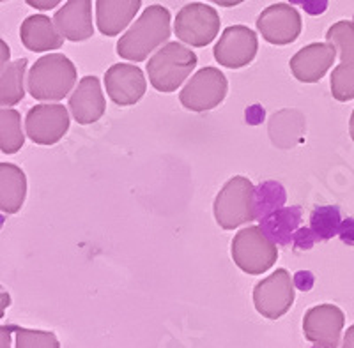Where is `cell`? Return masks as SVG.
I'll return each instance as SVG.
<instances>
[{
	"instance_id": "6da1fadb",
	"label": "cell",
	"mask_w": 354,
	"mask_h": 348,
	"mask_svg": "<svg viewBox=\"0 0 354 348\" xmlns=\"http://www.w3.org/2000/svg\"><path fill=\"white\" fill-rule=\"evenodd\" d=\"M170 37V11L163 6H149L128 32L117 43L121 59L142 62Z\"/></svg>"
},
{
	"instance_id": "7a4b0ae2",
	"label": "cell",
	"mask_w": 354,
	"mask_h": 348,
	"mask_svg": "<svg viewBox=\"0 0 354 348\" xmlns=\"http://www.w3.org/2000/svg\"><path fill=\"white\" fill-rule=\"evenodd\" d=\"M77 84V68L62 53H50L36 60L27 72V88L36 101H61Z\"/></svg>"
},
{
	"instance_id": "3957f363",
	"label": "cell",
	"mask_w": 354,
	"mask_h": 348,
	"mask_svg": "<svg viewBox=\"0 0 354 348\" xmlns=\"http://www.w3.org/2000/svg\"><path fill=\"white\" fill-rule=\"evenodd\" d=\"M197 55L188 46L167 43L147 62L149 81L158 93H174L197 68Z\"/></svg>"
},
{
	"instance_id": "277c9868",
	"label": "cell",
	"mask_w": 354,
	"mask_h": 348,
	"mask_svg": "<svg viewBox=\"0 0 354 348\" xmlns=\"http://www.w3.org/2000/svg\"><path fill=\"white\" fill-rule=\"evenodd\" d=\"M214 218L223 230L239 229L255 220V188L246 177H232L214 200Z\"/></svg>"
},
{
	"instance_id": "5b68a950",
	"label": "cell",
	"mask_w": 354,
	"mask_h": 348,
	"mask_svg": "<svg viewBox=\"0 0 354 348\" xmlns=\"http://www.w3.org/2000/svg\"><path fill=\"white\" fill-rule=\"evenodd\" d=\"M230 253L234 264L252 276L270 271L278 258L277 244L262 232L261 226H246L239 230L232 239Z\"/></svg>"
},
{
	"instance_id": "8992f818",
	"label": "cell",
	"mask_w": 354,
	"mask_h": 348,
	"mask_svg": "<svg viewBox=\"0 0 354 348\" xmlns=\"http://www.w3.org/2000/svg\"><path fill=\"white\" fill-rule=\"evenodd\" d=\"M220 14L211 6L192 2L177 12L174 32L177 39L195 48L207 46L220 32Z\"/></svg>"
},
{
	"instance_id": "52a82bcc",
	"label": "cell",
	"mask_w": 354,
	"mask_h": 348,
	"mask_svg": "<svg viewBox=\"0 0 354 348\" xmlns=\"http://www.w3.org/2000/svg\"><path fill=\"white\" fill-rule=\"evenodd\" d=\"M229 81L225 75L220 69L207 66L192 77L179 94V101L186 110L192 112H209L225 99Z\"/></svg>"
},
{
	"instance_id": "ba28073f",
	"label": "cell",
	"mask_w": 354,
	"mask_h": 348,
	"mask_svg": "<svg viewBox=\"0 0 354 348\" xmlns=\"http://www.w3.org/2000/svg\"><path fill=\"white\" fill-rule=\"evenodd\" d=\"M255 309L270 320H278L294 304V280L286 269L277 271L254 289Z\"/></svg>"
},
{
	"instance_id": "9c48e42d",
	"label": "cell",
	"mask_w": 354,
	"mask_h": 348,
	"mask_svg": "<svg viewBox=\"0 0 354 348\" xmlns=\"http://www.w3.org/2000/svg\"><path fill=\"white\" fill-rule=\"evenodd\" d=\"M69 129V113L64 104H36L25 117V131L37 145H55Z\"/></svg>"
},
{
	"instance_id": "30bf717a",
	"label": "cell",
	"mask_w": 354,
	"mask_h": 348,
	"mask_svg": "<svg viewBox=\"0 0 354 348\" xmlns=\"http://www.w3.org/2000/svg\"><path fill=\"white\" fill-rule=\"evenodd\" d=\"M259 50L257 34L245 25H232L223 30L220 41L214 44V59L220 66L239 69L255 59Z\"/></svg>"
},
{
	"instance_id": "8fae6325",
	"label": "cell",
	"mask_w": 354,
	"mask_h": 348,
	"mask_svg": "<svg viewBox=\"0 0 354 348\" xmlns=\"http://www.w3.org/2000/svg\"><path fill=\"white\" fill-rule=\"evenodd\" d=\"M346 315L335 304H319L310 308L303 318L305 338L317 348H338Z\"/></svg>"
},
{
	"instance_id": "7c38bea8",
	"label": "cell",
	"mask_w": 354,
	"mask_h": 348,
	"mask_svg": "<svg viewBox=\"0 0 354 348\" xmlns=\"http://www.w3.org/2000/svg\"><path fill=\"white\" fill-rule=\"evenodd\" d=\"M303 21L299 12L289 4H274L259 14L257 30L266 41L277 46L294 43L301 34Z\"/></svg>"
},
{
	"instance_id": "4fadbf2b",
	"label": "cell",
	"mask_w": 354,
	"mask_h": 348,
	"mask_svg": "<svg viewBox=\"0 0 354 348\" xmlns=\"http://www.w3.org/2000/svg\"><path fill=\"white\" fill-rule=\"evenodd\" d=\"M105 87L110 99L119 106H131L147 90L144 72L131 64H113L105 75Z\"/></svg>"
},
{
	"instance_id": "5bb4252c",
	"label": "cell",
	"mask_w": 354,
	"mask_h": 348,
	"mask_svg": "<svg viewBox=\"0 0 354 348\" xmlns=\"http://www.w3.org/2000/svg\"><path fill=\"white\" fill-rule=\"evenodd\" d=\"M337 59V48L328 43H312L299 50L290 59L289 66L294 78L303 84H315L322 80Z\"/></svg>"
},
{
	"instance_id": "9a60e30c",
	"label": "cell",
	"mask_w": 354,
	"mask_h": 348,
	"mask_svg": "<svg viewBox=\"0 0 354 348\" xmlns=\"http://www.w3.org/2000/svg\"><path fill=\"white\" fill-rule=\"evenodd\" d=\"M57 30L64 39L80 43L93 37V2L91 0H68L53 17Z\"/></svg>"
},
{
	"instance_id": "2e32d148",
	"label": "cell",
	"mask_w": 354,
	"mask_h": 348,
	"mask_svg": "<svg viewBox=\"0 0 354 348\" xmlns=\"http://www.w3.org/2000/svg\"><path fill=\"white\" fill-rule=\"evenodd\" d=\"M106 101L96 77L82 78L75 93L69 97V110L78 124H94L105 115Z\"/></svg>"
},
{
	"instance_id": "e0dca14e",
	"label": "cell",
	"mask_w": 354,
	"mask_h": 348,
	"mask_svg": "<svg viewBox=\"0 0 354 348\" xmlns=\"http://www.w3.org/2000/svg\"><path fill=\"white\" fill-rule=\"evenodd\" d=\"M142 6V0H97L96 23L103 36L113 37L121 34Z\"/></svg>"
},
{
	"instance_id": "ac0fdd59",
	"label": "cell",
	"mask_w": 354,
	"mask_h": 348,
	"mask_svg": "<svg viewBox=\"0 0 354 348\" xmlns=\"http://www.w3.org/2000/svg\"><path fill=\"white\" fill-rule=\"evenodd\" d=\"M20 37L25 48L36 53L59 50L64 44V36L57 30L53 20L44 14L25 18L20 27Z\"/></svg>"
},
{
	"instance_id": "d6986e66",
	"label": "cell",
	"mask_w": 354,
	"mask_h": 348,
	"mask_svg": "<svg viewBox=\"0 0 354 348\" xmlns=\"http://www.w3.org/2000/svg\"><path fill=\"white\" fill-rule=\"evenodd\" d=\"M27 196L25 172L12 163H0V211L17 214Z\"/></svg>"
},
{
	"instance_id": "ffe728a7",
	"label": "cell",
	"mask_w": 354,
	"mask_h": 348,
	"mask_svg": "<svg viewBox=\"0 0 354 348\" xmlns=\"http://www.w3.org/2000/svg\"><path fill=\"white\" fill-rule=\"evenodd\" d=\"M27 59L9 62L0 72V106H15L25 97V75H27Z\"/></svg>"
},
{
	"instance_id": "44dd1931",
	"label": "cell",
	"mask_w": 354,
	"mask_h": 348,
	"mask_svg": "<svg viewBox=\"0 0 354 348\" xmlns=\"http://www.w3.org/2000/svg\"><path fill=\"white\" fill-rule=\"evenodd\" d=\"M305 133V122L303 117L294 110H282L274 113V117L270 122V135L274 145L283 148L294 147L301 140Z\"/></svg>"
},
{
	"instance_id": "7402d4cb",
	"label": "cell",
	"mask_w": 354,
	"mask_h": 348,
	"mask_svg": "<svg viewBox=\"0 0 354 348\" xmlns=\"http://www.w3.org/2000/svg\"><path fill=\"white\" fill-rule=\"evenodd\" d=\"M299 220H301L299 209H277L262 218L261 229L271 240H277L280 244H289L290 233L298 229Z\"/></svg>"
},
{
	"instance_id": "603a6c76",
	"label": "cell",
	"mask_w": 354,
	"mask_h": 348,
	"mask_svg": "<svg viewBox=\"0 0 354 348\" xmlns=\"http://www.w3.org/2000/svg\"><path fill=\"white\" fill-rule=\"evenodd\" d=\"M25 145L21 115L12 108H0V151L17 154Z\"/></svg>"
},
{
	"instance_id": "cb8c5ba5",
	"label": "cell",
	"mask_w": 354,
	"mask_h": 348,
	"mask_svg": "<svg viewBox=\"0 0 354 348\" xmlns=\"http://www.w3.org/2000/svg\"><path fill=\"white\" fill-rule=\"evenodd\" d=\"M328 43L337 48L342 62H354V21H337L326 32Z\"/></svg>"
},
{
	"instance_id": "d4e9b609",
	"label": "cell",
	"mask_w": 354,
	"mask_h": 348,
	"mask_svg": "<svg viewBox=\"0 0 354 348\" xmlns=\"http://www.w3.org/2000/svg\"><path fill=\"white\" fill-rule=\"evenodd\" d=\"M340 224L342 221H340V213L337 207H319L312 214L310 230L314 233L315 240H326L337 235Z\"/></svg>"
},
{
	"instance_id": "484cf974",
	"label": "cell",
	"mask_w": 354,
	"mask_h": 348,
	"mask_svg": "<svg viewBox=\"0 0 354 348\" xmlns=\"http://www.w3.org/2000/svg\"><path fill=\"white\" fill-rule=\"evenodd\" d=\"M331 94L340 103L354 99V62H340L331 72Z\"/></svg>"
},
{
	"instance_id": "4316f807",
	"label": "cell",
	"mask_w": 354,
	"mask_h": 348,
	"mask_svg": "<svg viewBox=\"0 0 354 348\" xmlns=\"http://www.w3.org/2000/svg\"><path fill=\"white\" fill-rule=\"evenodd\" d=\"M259 193H261V200L255 198V220H262L282 207V204L286 202V191L277 182H266L259 188Z\"/></svg>"
},
{
	"instance_id": "83f0119b",
	"label": "cell",
	"mask_w": 354,
	"mask_h": 348,
	"mask_svg": "<svg viewBox=\"0 0 354 348\" xmlns=\"http://www.w3.org/2000/svg\"><path fill=\"white\" fill-rule=\"evenodd\" d=\"M17 334V347L15 348H61V343L57 340L53 332L48 331H34L12 325Z\"/></svg>"
},
{
	"instance_id": "f1b7e54d",
	"label": "cell",
	"mask_w": 354,
	"mask_h": 348,
	"mask_svg": "<svg viewBox=\"0 0 354 348\" xmlns=\"http://www.w3.org/2000/svg\"><path fill=\"white\" fill-rule=\"evenodd\" d=\"M290 2L301 4L308 14H321L328 8V0H290Z\"/></svg>"
},
{
	"instance_id": "f546056e",
	"label": "cell",
	"mask_w": 354,
	"mask_h": 348,
	"mask_svg": "<svg viewBox=\"0 0 354 348\" xmlns=\"http://www.w3.org/2000/svg\"><path fill=\"white\" fill-rule=\"evenodd\" d=\"M338 235L342 237V240L346 242V244L354 246V220L353 218L347 221H344V223L340 224V229H338Z\"/></svg>"
},
{
	"instance_id": "4dcf8cb0",
	"label": "cell",
	"mask_w": 354,
	"mask_h": 348,
	"mask_svg": "<svg viewBox=\"0 0 354 348\" xmlns=\"http://www.w3.org/2000/svg\"><path fill=\"white\" fill-rule=\"evenodd\" d=\"M30 8L39 9V11H50V9L57 8L62 0H25Z\"/></svg>"
},
{
	"instance_id": "1f68e13d",
	"label": "cell",
	"mask_w": 354,
	"mask_h": 348,
	"mask_svg": "<svg viewBox=\"0 0 354 348\" xmlns=\"http://www.w3.org/2000/svg\"><path fill=\"white\" fill-rule=\"evenodd\" d=\"M12 332H15L12 325H0V348H11Z\"/></svg>"
},
{
	"instance_id": "d6a6232c",
	"label": "cell",
	"mask_w": 354,
	"mask_h": 348,
	"mask_svg": "<svg viewBox=\"0 0 354 348\" xmlns=\"http://www.w3.org/2000/svg\"><path fill=\"white\" fill-rule=\"evenodd\" d=\"M9 59H11V48L4 39H0V72L9 64Z\"/></svg>"
},
{
	"instance_id": "836d02e7",
	"label": "cell",
	"mask_w": 354,
	"mask_h": 348,
	"mask_svg": "<svg viewBox=\"0 0 354 348\" xmlns=\"http://www.w3.org/2000/svg\"><path fill=\"white\" fill-rule=\"evenodd\" d=\"M9 306H11V296H9L8 290L0 284V318L4 316L6 309H8Z\"/></svg>"
},
{
	"instance_id": "e575fe53",
	"label": "cell",
	"mask_w": 354,
	"mask_h": 348,
	"mask_svg": "<svg viewBox=\"0 0 354 348\" xmlns=\"http://www.w3.org/2000/svg\"><path fill=\"white\" fill-rule=\"evenodd\" d=\"M342 348H354V325H351V327L347 329L346 336H344Z\"/></svg>"
},
{
	"instance_id": "d590c367",
	"label": "cell",
	"mask_w": 354,
	"mask_h": 348,
	"mask_svg": "<svg viewBox=\"0 0 354 348\" xmlns=\"http://www.w3.org/2000/svg\"><path fill=\"white\" fill-rule=\"evenodd\" d=\"M209 2H214V4L221 6V8H234V6L243 4L245 0H209Z\"/></svg>"
},
{
	"instance_id": "8d00e7d4",
	"label": "cell",
	"mask_w": 354,
	"mask_h": 348,
	"mask_svg": "<svg viewBox=\"0 0 354 348\" xmlns=\"http://www.w3.org/2000/svg\"><path fill=\"white\" fill-rule=\"evenodd\" d=\"M349 135L354 142V110H353V115H351V120H349Z\"/></svg>"
},
{
	"instance_id": "74e56055",
	"label": "cell",
	"mask_w": 354,
	"mask_h": 348,
	"mask_svg": "<svg viewBox=\"0 0 354 348\" xmlns=\"http://www.w3.org/2000/svg\"><path fill=\"white\" fill-rule=\"evenodd\" d=\"M0 2H6V0H0Z\"/></svg>"
}]
</instances>
